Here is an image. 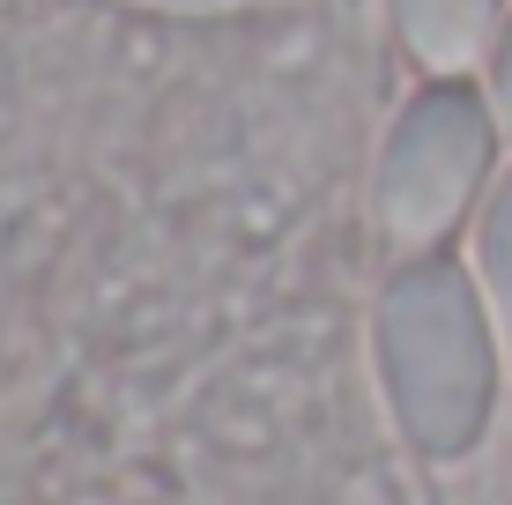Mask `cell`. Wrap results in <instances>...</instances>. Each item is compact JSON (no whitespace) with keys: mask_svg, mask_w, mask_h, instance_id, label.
<instances>
[{"mask_svg":"<svg viewBox=\"0 0 512 505\" xmlns=\"http://www.w3.org/2000/svg\"><path fill=\"white\" fill-rule=\"evenodd\" d=\"M379 379L401 439L431 461H461L498 409V350L468 283L416 268L379 298Z\"/></svg>","mask_w":512,"mask_h":505,"instance_id":"cell-1","label":"cell"},{"mask_svg":"<svg viewBox=\"0 0 512 505\" xmlns=\"http://www.w3.org/2000/svg\"><path fill=\"white\" fill-rule=\"evenodd\" d=\"M468 171H475V127H468V112H431V119H416V134L394 156L386 208H394L409 231H431L438 216H453Z\"/></svg>","mask_w":512,"mask_h":505,"instance_id":"cell-2","label":"cell"},{"mask_svg":"<svg viewBox=\"0 0 512 505\" xmlns=\"http://www.w3.org/2000/svg\"><path fill=\"white\" fill-rule=\"evenodd\" d=\"M483 268H490V298H498V327H505V350H512V201L498 208L483 238Z\"/></svg>","mask_w":512,"mask_h":505,"instance_id":"cell-3","label":"cell"},{"mask_svg":"<svg viewBox=\"0 0 512 505\" xmlns=\"http://www.w3.org/2000/svg\"><path fill=\"white\" fill-rule=\"evenodd\" d=\"M409 15H416L423 38H446V30L475 23V0H409Z\"/></svg>","mask_w":512,"mask_h":505,"instance_id":"cell-4","label":"cell"},{"mask_svg":"<svg viewBox=\"0 0 512 505\" xmlns=\"http://www.w3.org/2000/svg\"><path fill=\"white\" fill-rule=\"evenodd\" d=\"M141 505H164V498H141Z\"/></svg>","mask_w":512,"mask_h":505,"instance_id":"cell-5","label":"cell"}]
</instances>
